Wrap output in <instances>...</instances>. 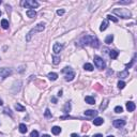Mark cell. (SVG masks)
I'll use <instances>...</instances> for the list:
<instances>
[{
  "label": "cell",
  "mask_w": 137,
  "mask_h": 137,
  "mask_svg": "<svg viewBox=\"0 0 137 137\" xmlns=\"http://www.w3.org/2000/svg\"><path fill=\"white\" fill-rule=\"evenodd\" d=\"M44 29H45V24H44V23H40V24H38L33 29H31V30L29 31L28 34H27L26 41H27V42H29V41L31 40V38H32L33 34H35V33H38V32H42Z\"/></svg>",
  "instance_id": "cell-1"
},
{
  "label": "cell",
  "mask_w": 137,
  "mask_h": 137,
  "mask_svg": "<svg viewBox=\"0 0 137 137\" xmlns=\"http://www.w3.org/2000/svg\"><path fill=\"white\" fill-rule=\"evenodd\" d=\"M114 13L117 14L121 18H131L132 17V13L131 11H129L127 9H115Z\"/></svg>",
  "instance_id": "cell-2"
},
{
  "label": "cell",
  "mask_w": 137,
  "mask_h": 137,
  "mask_svg": "<svg viewBox=\"0 0 137 137\" xmlns=\"http://www.w3.org/2000/svg\"><path fill=\"white\" fill-rule=\"evenodd\" d=\"M12 74V70L8 68H0V81L4 80L6 77H9Z\"/></svg>",
  "instance_id": "cell-3"
},
{
  "label": "cell",
  "mask_w": 137,
  "mask_h": 137,
  "mask_svg": "<svg viewBox=\"0 0 137 137\" xmlns=\"http://www.w3.org/2000/svg\"><path fill=\"white\" fill-rule=\"evenodd\" d=\"M22 4L25 6V8L32 9V10H33L34 8H38V6H40V4H39V2L35 1V0H26V1H23Z\"/></svg>",
  "instance_id": "cell-4"
},
{
  "label": "cell",
  "mask_w": 137,
  "mask_h": 137,
  "mask_svg": "<svg viewBox=\"0 0 137 137\" xmlns=\"http://www.w3.org/2000/svg\"><path fill=\"white\" fill-rule=\"evenodd\" d=\"M94 63H95V65H97V68H100V70H104L105 67H106L105 61L99 56H94Z\"/></svg>",
  "instance_id": "cell-5"
},
{
  "label": "cell",
  "mask_w": 137,
  "mask_h": 137,
  "mask_svg": "<svg viewBox=\"0 0 137 137\" xmlns=\"http://www.w3.org/2000/svg\"><path fill=\"white\" fill-rule=\"evenodd\" d=\"M92 39H93L92 35H85V36H83V38L80 39L79 43H80V45H83V46H86V45H90L91 42H92Z\"/></svg>",
  "instance_id": "cell-6"
},
{
  "label": "cell",
  "mask_w": 137,
  "mask_h": 137,
  "mask_svg": "<svg viewBox=\"0 0 137 137\" xmlns=\"http://www.w3.org/2000/svg\"><path fill=\"white\" fill-rule=\"evenodd\" d=\"M124 125H125V120L123 119H117L114 121V126L117 127V129H120V127L124 126Z\"/></svg>",
  "instance_id": "cell-7"
},
{
  "label": "cell",
  "mask_w": 137,
  "mask_h": 137,
  "mask_svg": "<svg viewBox=\"0 0 137 137\" xmlns=\"http://www.w3.org/2000/svg\"><path fill=\"white\" fill-rule=\"evenodd\" d=\"M63 46L61 44H59V43H55L54 46H52V51H54L55 54H59L61 51H62Z\"/></svg>",
  "instance_id": "cell-8"
},
{
  "label": "cell",
  "mask_w": 137,
  "mask_h": 137,
  "mask_svg": "<svg viewBox=\"0 0 137 137\" xmlns=\"http://www.w3.org/2000/svg\"><path fill=\"white\" fill-rule=\"evenodd\" d=\"M90 46H92L93 48H99V47H100V41L97 40V36H93V39H92V42H91Z\"/></svg>",
  "instance_id": "cell-9"
},
{
  "label": "cell",
  "mask_w": 137,
  "mask_h": 137,
  "mask_svg": "<svg viewBox=\"0 0 137 137\" xmlns=\"http://www.w3.org/2000/svg\"><path fill=\"white\" fill-rule=\"evenodd\" d=\"M74 77H75V72H74V71H71V72H68V74L65 75L64 79L67 81H72L73 79H74Z\"/></svg>",
  "instance_id": "cell-10"
},
{
  "label": "cell",
  "mask_w": 137,
  "mask_h": 137,
  "mask_svg": "<svg viewBox=\"0 0 137 137\" xmlns=\"http://www.w3.org/2000/svg\"><path fill=\"white\" fill-rule=\"evenodd\" d=\"M85 115L88 116V117H95L97 115V111L93 110V109H88V110L85 111Z\"/></svg>",
  "instance_id": "cell-11"
},
{
  "label": "cell",
  "mask_w": 137,
  "mask_h": 137,
  "mask_svg": "<svg viewBox=\"0 0 137 137\" xmlns=\"http://www.w3.org/2000/svg\"><path fill=\"white\" fill-rule=\"evenodd\" d=\"M135 104H134L133 102H127L126 103V109H127V111H134L135 110Z\"/></svg>",
  "instance_id": "cell-12"
},
{
  "label": "cell",
  "mask_w": 137,
  "mask_h": 137,
  "mask_svg": "<svg viewBox=\"0 0 137 137\" xmlns=\"http://www.w3.org/2000/svg\"><path fill=\"white\" fill-rule=\"evenodd\" d=\"M103 123H104V119H103V118L97 117V118H95V119L93 120V124L97 125V126H100V125H102Z\"/></svg>",
  "instance_id": "cell-13"
},
{
  "label": "cell",
  "mask_w": 137,
  "mask_h": 137,
  "mask_svg": "<svg viewBox=\"0 0 137 137\" xmlns=\"http://www.w3.org/2000/svg\"><path fill=\"white\" fill-rule=\"evenodd\" d=\"M26 14H27V16L30 17V18H34V17L36 16V12L34 10H32V9H29V10H27Z\"/></svg>",
  "instance_id": "cell-14"
},
{
  "label": "cell",
  "mask_w": 137,
  "mask_h": 137,
  "mask_svg": "<svg viewBox=\"0 0 137 137\" xmlns=\"http://www.w3.org/2000/svg\"><path fill=\"white\" fill-rule=\"evenodd\" d=\"M118 76H119L120 78H126V77H129V71L124 70V71H122V72H119L118 73Z\"/></svg>",
  "instance_id": "cell-15"
},
{
  "label": "cell",
  "mask_w": 137,
  "mask_h": 137,
  "mask_svg": "<svg viewBox=\"0 0 137 137\" xmlns=\"http://www.w3.org/2000/svg\"><path fill=\"white\" fill-rule=\"evenodd\" d=\"M18 129H19V132H20L22 134L27 133V131H28V129H27L26 124H24V123H20L19 126H18Z\"/></svg>",
  "instance_id": "cell-16"
},
{
  "label": "cell",
  "mask_w": 137,
  "mask_h": 137,
  "mask_svg": "<svg viewBox=\"0 0 137 137\" xmlns=\"http://www.w3.org/2000/svg\"><path fill=\"white\" fill-rule=\"evenodd\" d=\"M61 127H59V126H54V127H51V133L54 134V135H59V134L61 133Z\"/></svg>",
  "instance_id": "cell-17"
},
{
  "label": "cell",
  "mask_w": 137,
  "mask_h": 137,
  "mask_svg": "<svg viewBox=\"0 0 137 137\" xmlns=\"http://www.w3.org/2000/svg\"><path fill=\"white\" fill-rule=\"evenodd\" d=\"M85 101L86 103H88V104H90V105H93V104H95V99L93 97H85Z\"/></svg>",
  "instance_id": "cell-18"
},
{
  "label": "cell",
  "mask_w": 137,
  "mask_h": 137,
  "mask_svg": "<svg viewBox=\"0 0 137 137\" xmlns=\"http://www.w3.org/2000/svg\"><path fill=\"white\" fill-rule=\"evenodd\" d=\"M71 111V103H65V105H64V107H63V113H65V114H68Z\"/></svg>",
  "instance_id": "cell-19"
},
{
  "label": "cell",
  "mask_w": 137,
  "mask_h": 137,
  "mask_svg": "<svg viewBox=\"0 0 137 137\" xmlns=\"http://www.w3.org/2000/svg\"><path fill=\"white\" fill-rule=\"evenodd\" d=\"M48 78L51 79V80H56L57 78H58V74L57 73H54V72H51V73H48Z\"/></svg>",
  "instance_id": "cell-20"
},
{
  "label": "cell",
  "mask_w": 137,
  "mask_h": 137,
  "mask_svg": "<svg viewBox=\"0 0 137 137\" xmlns=\"http://www.w3.org/2000/svg\"><path fill=\"white\" fill-rule=\"evenodd\" d=\"M107 27H108V22L107 20H104V22L101 24V27H100V30L101 31H104L107 29Z\"/></svg>",
  "instance_id": "cell-21"
},
{
  "label": "cell",
  "mask_w": 137,
  "mask_h": 137,
  "mask_svg": "<svg viewBox=\"0 0 137 137\" xmlns=\"http://www.w3.org/2000/svg\"><path fill=\"white\" fill-rule=\"evenodd\" d=\"M118 55H119V52L116 51H109V57H110L111 59H116L118 57Z\"/></svg>",
  "instance_id": "cell-22"
},
{
  "label": "cell",
  "mask_w": 137,
  "mask_h": 137,
  "mask_svg": "<svg viewBox=\"0 0 137 137\" xmlns=\"http://www.w3.org/2000/svg\"><path fill=\"white\" fill-rule=\"evenodd\" d=\"M113 41H114V35H113V34H109V35H107L106 39H105V43H106V44H110Z\"/></svg>",
  "instance_id": "cell-23"
},
{
  "label": "cell",
  "mask_w": 137,
  "mask_h": 137,
  "mask_svg": "<svg viewBox=\"0 0 137 137\" xmlns=\"http://www.w3.org/2000/svg\"><path fill=\"white\" fill-rule=\"evenodd\" d=\"M1 27L3 29H8L9 28V22L6 19H2L1 20Z\"/></svg>",
  "instance_id": "cell-24"
},
{
  "label": "cell",
  "mask_w": 137,
  "mask_h": 137,
  "mask_svg": "<svg viewBox=\"0 0 137 137\" xmlns=\"http://www.w3.org/2000/svg\"><path fill=\"white\" fill-rule=\"evenodd\" d=\"M52 63L54 64H59L60 63V57H58V56H52Z\"/></svg>",
  "instance_id": "cell-25"
},
{
  "label": "cell",
  "mask_w": 137,
  "mask_h": 137,
  "mask_svg": "<svg viewBox=\"0 0 137 137\" xmlns=\"http://www.w3.org/2000/svg\"><path fill=\"white\" fill-rule=\"evenodd\" d=\"M15 109H16L17 111H25V109H26V108H25L24 106H22L20 104H18V103H17V104H15Z\"/></svg>",
  "instance_id": "cell-26"
},
{
  "label": "cell",
  "mask_w": 137,
  "mask_h": 137,
  "mask_svg": "<svg viewBox=\"0 0 137 137\" xmlns=\"http://www.w3.org/2000/svg\"><path fill=\"white\" fill-rule=\"evenodd\" d=\"M84 68L87 71H93V65L90 64V63H85L84 64Z\"/></svg>",
  "instance_id": "cell-27"
},
{
  "label": "cell",
  "mask_w": 137,
  "mask_h": 137,
  "mask_svg": "<svg viewBox=\"0 0 137 137\" xmlns=\"http://www.w3.org/2000/svg\"><path fill=\"white\" fill-rule=\"evenodd\" d=\"M135 58H136V55H134V57H133V59L131 60V62L127 63V64H125V68H126V70H127V68H130L132 67V65L134 64V62H135Z\"/></svg>",
  "instance_id": "cell-28"
},
{
  "label": "cell",
  "mask_w": 137,
  "mask_h": 137,
  "mask_svg": "<svg viewBox=\"0 0 137 137\" xmlns=\"http://www.w3.org/2000/svg\"><path fill=\"white\" fill-rule=\"evenodd\" d=\"M108 102H109V100H108V99L104 100V102L102 103V105H101V107H100V108H101L102 110H104V109L106 108V106H107V105H108Z\"/></svg>",
  "instance_id": "cell-29"
},
{
  "label": "cell",
  "mask_w": 137,
  "mask_h": 137,
  "mask_svg": "<svg viewBox=\"0 0 137 137\" xmlns=\"http://www.w3.org/2000/svg\"><path fill=\"white\" fill-rule=\"evenodd\" d=\"M107 19H109V20H111V22H114V23H118V18H116L115 16H113V15H107Z\"/></svg>",
  "instance_id": "cell-30"
},
{
  "label": "cell",
  "mask_w": 137,
  "mask_h": 137,
  "mask_svg": "<svg viewBox=\"0 0 137 137\" xmlns=\"http://www.w3.org/2000/svg\"><path fill=\"white\" fill-rule=\"evenodd\" d=\"M44 116H45V117H46V118H51V110H49L48 108H46V109H45Z\"/></svg>",
  "instance_id": "cell-31"
},
{
  "label": "cell",
  "mask_w": 137,
  "mask_h": 137,
  "mask_svg": "<svg viewBox=\"0 0 137 137\" xmlns=\"http://www.w3.org/2000/svg\"><path fill=\"white\" fill-rule=\"evenodd\" d=\"M123 111V108L121 106H116L115 107V113H117V114H121Z\"/></svg>",
  "instance_id": "cell-32"
},
{
  "label": "cell",
  "mask_w": 137,
  "mask_h": 137,
  "mask_svg": "<svg viewBox=\"0 0 137 137\" xmlns=\"http://www.w3.org/2000/svg\"><path fill=\"white\" fill-rule=\"evenodd\" d=\"M124 87H125V83H124V81H122V80L118 81V88H119V89H123Z\"/></svg>",
  "instance_id": "cell-33"
},
{
  "label": "cell",
  "mask_w": 137,
  "mask_h": 137,
  "mask_svg": "<svg viewBox=\"0 0 137 137\" xmlns=\"http://www.w3.org/2000/svg\"><path fill=\"white\" fill-rule=\"evenodd\" d=\"M30 137H39V132L38 131H32L30 133Z\"/></svg>",
  "instance_id": "cell-34"
},
{
  "label": "cell",
  "mask_w": 137,
  "mask_h": 137,
  "mask_svg": "<svg viewBox=\"0 0 137 137\" xmlns=\"http://www.w3.org/2000/svg\"><path fill=\"white\" fill-rule=\"evenodd\" d=\"M3 113L4 114H6V115H10V117H12V113H11V110H10V108H4V110H3Z\"/></svg>",
  "instance_id": "cell-35"
},
{
  "label": "cell",
  "mask_w": 137,
  "mask_h": 137,
  "mask_svg": "<svg viewBox=\"0 0 137 137\" xmlns=\"http://www.w3.org/2000/svg\"><path fill=\"white\" fill-rule=\"evenodd\" d=\"M72 71V68H71L70 67H67V68H62V73H68V72H71Z\"/></svg>",
  "instance_id": "cell-36"
},
{
  "label": "cell",
  "mask_w": 137,
  "mask_h": 137,
  "mask_svg": "<svg viewBox=\"0 0 137 137\" xmlns=\"http://www.w3.org/2000/svg\"><path fill=\"white\" fill-rule=\"evenodd\" d=\"M57 14H58L59 16L63 15V14H64V10H58V11H57Z\"/></svg>",
  "instance_id": "cell-37"
},
{
  "label": "cell",
  "mask_w": 137,
  "mask_h": 137,
  "mask_svg": "<svg viewBox=\"0 0 137 137\" xmlns=\"http://www.w3.org/2000/svg\"><path fill=\"white\" fill-rule=\"evenodd\" d=\"M129 3H132V1H120L119 4H129Z\"/></svg>",
  "instance_id": "cell-38"
},
{
  "label": "cell",
  "mask_w": 137,
  "mask_h": 137,
  "mask_svg": "<svg viewBox=\"0 0 137 137\" xmlns=\"http://www.w3.org/2000/svg\"><path fill=\"white\" fill-rule=\"evenodd\" d=\"M88 130H89V126H88V125H84L83 132H86V131H88Z\"/></svg>",
  "instance_id": "cell-39"
},
{
  "label": "cell",
  "mask_w": 137,
  "mask_h": 137,
  "mask_svg": "<svg viewBox=\"0 0 137 137\" xmlns=\"http://www.w3.org/2000/svg\"><path fill=\"white\" fill-rule=\"evenodd\" d=\"M92 137H103L102 134H95V135H93Z\"/></svg>",
  "instance_id": "cell-40"
},
{
  "label": "cell",
  "mask_w": 137,
  "mask_h": 137,
  "mask_svg": "<svg viewBox=\"0 0 137 137\" xmlns=\"http://www.w3.org/2000/svg\"><path fill=\"white\" fill-rule=\"evenodd\" d=\"M51 102H52V103H57V99L52 97H51Z\"/></svg>",
  "instance_id": "cell-41"
},
{
  "label": "cell",
  "mask_w": 137,
  "mask_h": 137,
  "mask_svg": "<svg viewBox=\"0 0 137 137\" xmlns=\"http://www.w3.org/2000/svg\"><path fill=\"white\" fill-rule=\"evenodd\" d=\"M62 93H63V91L60 90V91H59V93H58V97H62Z\"/></svg>",
  "instance_id": "cell-42"
},
{
  "label": "cell",
  "mask_w": 137,
  "mask_h": 137,
  "mask_svg": "<svg viewBox=\"0 0 137 137\" xmlns=\"http://www.w3.org/2000/svg\"><path fill=\"white\" fill-rule=\"evenodd\" d=\"M71 137H78V135L76 133H73V134H71Z\"/></svg>",
  "instance_id": "cell-43"
},
{
  "label": "cell",
  "mask_w": 137,
  "mask_h": 137,
  "mask_svg": "<svg viewBox=\"0 0 137 137\" xmlns=\"http://www.w3.org/2000/svg\"><path fill=\"white\" fill-rule=\"evenodd\" d=\"M42 137H51V136H49V135H47V134H45V135H43Z\"/></svg>",
  "instance_id": "cell-44"
},
{
  "label": "cell",
  "mask_w": 137,
  "mask_h": 137,
  "mask_svg": "<svg viewBox=\"0 0 137 137\" xmlns=\"http://www.w3.org/2000/svg\"><path fill=\"white\" fill-rule=\"evenodd\" d=\"M1 105H3V102H2V100H0V106H1Z\"/></svg>",
  "instance_id": "cell-45"
},
{
  "label": "cell",
  "mask_w": 137,
  "mask_h": 137,
  "mask_svg": "<svg viewBox=\"0 0 137 137\" xmlns=\"http://www.w3.org/2000/svg\"><path fill=\"white\" fill-rule=\"evenodd\" d=\"M107 137H115V136H113V135H109V136H107Z\"/></svg>",
  "instance_id": "cell-46"
},
{
  "label": "cell",
  "mask_w": 137,
  "mask_h": 137,
  "mask_svg": "<svg viewBox=\"0 0 137 137\" xmlns=\"http://www.w3.org/2000/svg\"><path fill=\"white\" fill-rule=\"evenodd\" d=\"M2 3V1H1V0H0V4H1Z\"/></svg>",
  "instance_id": "cell-47"
},
{
  "label": "cell",
  "mask_w": 137,
  "mask_h": 137,
  "mask_svg": "<svg viewBox=\"0 0 137 137\" xmlns=\"http://www.w3.org/2000/svg\"><path fill=\"white\" fill-rule=\"evenodd\" d=\"M0 16H1V11H0Z\"/></svg>",
  "instance_id": "cell-48"
},
{
  "label": "cell",
  "mask_w": 137,
  "mask_h": 137,
  "mask_svg": "<svg viewBox=\"0 0 137 137\" xmlns=\"http://www.w3.org/2000/svg\"><path fill=\"white\" fill-rule=\"evenodd\" d=\"M84 137H87V136H84Z\"/></svg>",
  "instance_id": "cell-49"
}]
</instances>
